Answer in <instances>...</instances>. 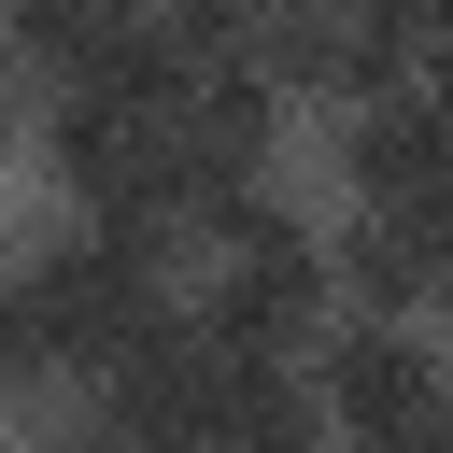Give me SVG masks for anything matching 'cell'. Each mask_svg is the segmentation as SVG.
<instances>
[{
  "instance_id": "1",
  "label": "cell",
  "mask_w": 453,
  "mask_h": 453,
  "mask_svg": "<svg viewBox=\"0 0 453 453\" xmlns=\"http://www.w3.org/2000/svg\"><path fill=\"white\" fill-rule=\"evenodd\" d=\"M198 241H212V297H198V311H212L241 354L326 340V297H340V241H326V226H297V212L255 184V198H226Z\"/></svg>"
},
{
  "instance_id": "2",
  "label": "cell",
  "mask_w": 453,
  "mask_h": 453,
  "mask_svg": "<svg viewBox=\"0 0 453 453\" xmlns=\"http://www.w3.org/2000/svg\"><path fill=\"white\" fill-rule=\"evenodd\" d=\"M311 396H326V425L354 453H425L439 411H453V368L411 340V311H354V326L311 340Z\"/></svg>"
},
{
  "instance_id": "3",
  "label": "cell",
  "mask_w": 453,
  "mask_h": 453,
  "mask_svg": "<svg viewBox=\"0 0 453 453\" xmlns=\"http://www.w3.org/2000/svg\"><path fill=\"white\" fill-rule=\"evenodd\" d=\"M340 297H354V311H425V297H453V198H354V226H340Z\"/></svg>"
},
{
  "instance_id": "4",
  "label": "cell",
  "mask_w": 453,
  "mask_h": 453,
  "mask_svg": "<svg viewBox=\"0 0 453 453\" xmlns=\"http://www.w3.org/2000/svg\"><path fill=\"white\" fill-rule=\"evenodd\" d=\"M127 14H156V0H14V42H28L42 71H71V57H99Z\"/></svg>"
},
{
  "instance_id": "5",
  "label": "cell",
  "mask_w": 453,
  "mask_h": 453,
  "mask_svg": "<svg viewBox=\"0 0 453 453\" xmlns=\"http://www.w3.org/2000/svg\"><path fill=\"white\" fill-rule=\"evenodd\" d=\"M42 453H198V439H156V425H127V411H85V425H57Z\"/></svg>"
},
{
  "instance_id": "6",
  "label": "cell",
  "mask_w": 453,
  "mask_h": 453,
  "mask_svg": "<svg viewBox=\"0 0 453 453\" xmlns=\"http://www.w3.org/2000/svg\"><path fill=\"white\" fill-rule=\"evenodd\" d=\"M425 453H453V411H439V439H425Z\"/></svg>"
},
{
  "instance_id": "7",
  "label": "cell",
  "mask_w": 453,
  "mask_h": 453,
  "mask_svg": "<svg viewBox=\"0 0 453 453\" xmlns=\"http://www.w3.org/2000/svg\"><path fill=\"white\" fill-rule=\"evenodd\" d=\"M439 311H453V297H439Z\"/></svg>"
}]
</instances>
